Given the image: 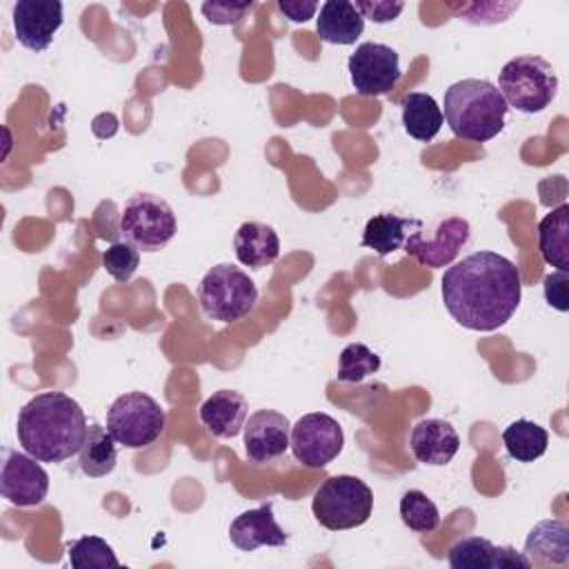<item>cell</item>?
<instances>
[{
  "mask_svg": "<svg viewBox=\"0 0 569 569\" xmlns=\"http://www.w3.org/2000/svg\"><path fill=\"white\" fill-rule=\"evenodd\" d=\"M229 538L240 551H256L258 547H282L287 542L284 529L278 525L271 505L242 511L229 527Z\"/></svg>",
  "mask_w": 569,
  "mask_h": 569,
  "instance_id": "17",
  "label": "cell"
},
{
  "mask_svg": "<svg viewBox=\"0 0 569 569\" xmlns=\"http://www.w3.org/2000/svg\"><path fill=\"white\" fill-rule=\"evenodd\" d=\"M469 236H471L469 222L465 218L451 216L438 222L433 238H425L422 231H413L411 236H407L405 251L413 256L420 264L445 267L460 253Z\"/></svg>",
  "mask_w": 569,
  "mask_h": 569,
  "instance_id": "13",
  "label": "cell"
},
{
  "mask_svg": "<svg viewBox=\"0 0 569 569\" xmlns=\"http://www.w3.org/2000/svg\"><path fill=\"white\" fill-rule=\"evenodd\" d=\"M502 445L511 458L518 462H533L538 460L549 445V433L533 420H513L502 431Z\"/></svg>",
  "mask_w": 569,
  "mask_h": 569,
  "instance_id": "25",
  "label": "cell"
},
{
  "mask_svg": "<svg viewBox=\"0 0 569 569\" xmlns=\"http://www.w3.org/2000/svg\"><path fill=\"white\" fill-rule=\"evenodd\" d=\"M198 300L207 318L231 325L253 311L258 302V287L240 267L222 262L202 276L198 284Z\"/></svg>",
  "mask_w": 569,
  "mask_h": 569,
  "instance_id": "4",
  "label": "cell"
},
{
  "mask_svg": "<svg viewBox=\"0 0 569 569\" xmlns=\"http://www.w3.org/2000/svg\"><path fill=\"white\" fill-rule=\"evenodd\" d=\"M178 231L176 213L167 200L153 193H136L127 200L120 216V233L142 251H158Z\"/></svg>",
  "mask_w": 569,
  "mask_h": 569,
  "instance_id": "8",
  "label": "cell"
},
{
  "mask_svg": "<svg viewBox=\"0 0 569 569\" xmlns=\"http://www.w3.org/2000/svg\"><path fill=\"white\" fill-rule=\"evenodd\" d=\"M82 407L62 391L33 396L18 413L16 433L22 449L40 462H62L80 451L87 436Z\"/></svg>",
  "mask_w": 569,
  "mask_h": 569,
  "instance_id": "2",
  "label": "cell"
},
{
  "mask_svg": "<svg viewBox=\"0 0 569 569\" xmlns=\"http://www.w3.org/2000/svg\"><path fill=\"white\" fill-rule=\"evenodd\" d=\"M380 369V356L362 342H351L340 351L338 358V380L340 382H362L367 376Z\"/></svg>",
  "mask_w": 569,
  "mask_h": 569,
  "instance_id": "29",
  "label": "cell"
},
{
  "mask_svg": "<svg viewBox=\"0 0 569 569\" xmlns=\"http://www.w3.org/2000/svg\"><path fill=\"white\" fill-rule=\"evenodd\" d=\"M49 491V473L27 451H7L0 471V493L16 507H38Z\"/></svg>",
  "mask_w": 569,
  "mask_h": 569,
  "instance_id": "11",
  "label": "cell"
},
{
  "mask_svg": "<svg viewBox=\"0 0 569 569\" xmlns=\"http://www.w3.org/2000/svg\"><path fill=\"white\" fill-rule=\"evenodd\" d=\"M498 91L507 107L522 113H540L558 93V76L551 62L540 56H516L500 69Z\"/></svg>",
  "mask_w": 569,
  "mask_h": 569,
  "instance_id": "5",
  "label": "cell"
},
{
  "mask_svg": "<svg viewBox=\"0 0 569 569\" xmlns=\"http://www.w3.org/2000/svg\"><path fill=\"white\" fill-rule=\"evenodd\" d=\"M102 267L113 280L129 282L140 267V249L127 240L111 242L102 253Z\"/></svg>",
  "mask_w": 569,
  "mask_h": 569,
  "instance_id": "30",
  "label": "cell"
},
{
  "mask_svg": "<svg viewBox=\"0 0 569 569\" xmlns=\"http://www.w3.org/2000/svg\"><path fill=\"white\" fill-rule=\"evenodd\" d=\"M167 422L164 409L142 391H127L118 396L107 409V431L127 449H142L153 445Z\"/></svg>",
  "mask_w": 569,
  "mask_h": 569,
  "instance_id": "7",
  "label": "cell"
},
{
  "mask_svg": "<svg viewBox=\"0 0 569 569\" xmlns=\"http://www.w3.org/2000/svg\"><path fill=\"white\" fill-rule=\"evenodd\" d=\"M409 224H413V220L396 213H378L367 220L360 244L373 249L378 256H389L405 244Z\"/></svg>",
  "mask_w": 569,
  "mask_h": 569,
  "instance_id": "26",
  "label": "cell"
},
{
  "mask_svg": "<svg viewBox=\"0 0 569 569\" xmlns=\"http://www.w3.org/2000/svg\"><path fill=\"white\" fill-rule=\"evenodd\" d=\"M311 511L318 525L329 531L360 527L373 511L371 489L356 476H331L313 493Z\"/></svg>",
  "mask_w": 569,
  "mask_h": 569,
  "instance_id": "6",
  "label": "cell"
},
{
  "mask_svg": "<svg viewBox=\"0 0 569 569\" xmlns=\"http://www.w3.org/2000/svg\"><path fill=\"white\" fill-rule=\"evenodd\" d=\"M247 411H249V405L240 391L220 389V391H213L200 405V422L216 438L229 440L242 431L247 422Z\"/></svg>",
  "mask_w": 569,
  "mask_h": 569,
  "instance_id": "18",
  "label": "cell"
},
{
  "mask_svg": "<svg viewBox=\"0 0 569 569\" xmlns=\"http://www.w3.org/2000/svg\"><path fill=\"white\" fill-rule=\"evenodd\" d=\"M531 565L569 562V527L562 520H540L527 533L525 553Z\"/></svg>",
  "mask_w": 569,
  "mask_h": 569,
  "instance_id": "20",
  "label": "cell"
},
{
  "mask_svg": "<svg viewBox=\"0 0 569 569\" xmlns=\"http://www.w3.org/2000/svg\"><path fill=\"white\" fill-rule=\"evenodd\" d=\"M400 518L405 527L418 533L436 531L440 525V511L431 498L420 489H409L400 498Z\"/></svg>",
  "mask_w": 569,
  "mask_h": 569,
  "instance_id": "28",
  "label": "cell"
},
{
  "mask_svg": "<svg viewBox=\"0 0 569 569\" xmlns=\"http://www.w3.org/2000/svg\"><path fill=\"white\" fill-rule=\"evenodd\" d=\"M244 431V456L256 462H271L289 449L291 425L287 416L273 409H260L249 416L242 427Z\"/></svg>",
  "mask_w": 569,
  "mask_h": 569,
  "instance_id": "14",
  "label": "cell"
},
{
  "mask_svg": "<svg viewBox=\"0 0 569 569\" xmlns=\"http://www.w3.org/2000/svg\"><path fill=\"white\" fill-rule=\"evenodd\" d=\"M347 69L353 89L367 98L389 93L402 76L396 49L382 42L358 44L347 60Z\"/></svg>",
  "mask_w": 569,
  "mask_h": 569,
  "instance_id": "10",
  "label": "cell"
},
{
  "mask_svg": "<svg viewBox=\"0 0 569 569\" xmlns=\"http://www.w3.org/2000/svg\"><path fill=\"white\" fill-rule=\"evenodd\" d=\"M542 293L549 307L558 311H567L569 309V273L567 271L547 273L542 280Z\"/></svg>",
  "mask_w": 569,
  "mask_h": 569,
  "instance_id": "32",
  "label": "cell"
},
{
  "mask_svg": "<svg viewBox=\"0 0 569 569\" xmlns=\"http://www.w3.org/2000/svg\"><path fill=\"white\" fill-rule=\"evenodd\" d=\"M253 2H204L202 13L211 24H238Z\"/></svg>",
  "mask_w": 569,
  "mask_h": 569,
  "instance_id": "31",
  "label": "cell"
},
{
  "mask_svg": "<svg viewBox=\"0 0 569 569\" xmlns=\"http://www.w3.org/2000/svg\"><path fill=\"white\" fill-rule=\"evenodd\" d=\"M538 249L547 264L569 269V204L551 209L538 224Z\"/></svg>",
  "mask_w": 569,
  "mask_h": 569,
  "instance_id": "22",
  "label": "cell"
},
{
  "mask_svg": "<svg viewBox=\"0 0 569 569\" xmlns=\"http://www.w3.org/2000/svg\"><path fill=\"white\" fill-rule=\"evenodd\" d=\"M345 433L336 418L329 413L316 411L298 418L291 427L289 447L293 458L307 469H322L336 460L342 451Z\"/></svg>",
  "mask_w": 569,
  "mask_h": 569,
  "instance_id": "9",
  "label": "cell"
},
{
  "mask_svg": "<svg viewBox=\"0 0 569 569\" xmlns=\"http://www.w3.org/2000/svg\"><path fill=\"white\" fill-rule=\"evenodd\" d=\"M233 249H236V258L244 267L260 269L276 262L280 253V238L271 224L249 220L238 227L233 236Z\"/></svg>",
  "mask_w": 569,
  "mask_h": 569,
  "instance_id": "19",
  "label": "cell"
},
{
  "mask_svg": "<svg viewBox=\"0 0 569 569\" xmlns=\"http://www.w3.org/2000/svg\"><path fill=\"white\" fill-rule=\"evenodd\" d=\"M413 458L429 467H442L453 460L460 449V436L451 422L440 418H425L413 425L409 436Z\"/></svg>",
  "mask_w": 569,
  "mask_h": 569,
  "instance_id": "16",
  "label": "cell"
},
{
  "mask_svg": "<svg viewBox=\"0 0 569 569\" xmlns=\"http://www.w3.org/2000/svg\"><path fill=\"white\" fill-rule=\"evenodd\" d=\"M353 7L358 9V13L362 18H369L376 24H385V22H391L400 16V11L405 9V2H391V0L367 2V0H360V2H353Z\"/></svg>",
  "mask_w": 569,
  "mask_h": 569,
  "instance_id": "33",
  "label": "cell"
},
{
  "mask_svg": "<svg viewBox=\"0 0 569 569\" xmlns=\"http://www.w3.org/2000/svg\"><path fill=\"white\" fill-rule=\"evenodd\" d=\"M442 122V109L438 107L433 96L411 91L402 98V127L411 138L429 142L438 136Z\"/></svg>",
  "mask_w": 569,
  "mask_h": 569,
  "instance_id": "23",
  "label": "cell"
},
{
  "mask_svg": "<svg viewBox=\"0 0 569 569\" xmlns=\"http://www.w3.org/2000/svg\"><path fill=\"white\" fill-rule=\"evenodd\" d=\"M316 31L329 44H353L365 31V18L349 0H327L316 18Z\"/></svg>",
  "mask_w": 569,
  "mask_h": 569,
  "instance_id": "21",
  "label": "cell"
},
{
  "mask_svg": "<svg viewBox=\"0 0 569 569\" xmlns=\"http://www.w3.org/2000/svg\"><path fill=\"white\" fill-rule=\"evenodd\" d=\"M278 9L291 20V22H307L313 18L318 2H305V0H278Z\"/></svg>",
  "mask_w": 569,
  "mask_h": 569,
  "instance_id": "34",
  "label": "cell"
},
{
  "mask_svg": "<svg viewBox=\"0 0 569 569\" xmlns=\"http://www.w3.org/2000/svg\"><path fill=\"white\" fill-rule=\"evenodd\" d=\"M113 436L98 422L87 427V436L78 451V462L84 476L89 478H102L109 476L116 469L118 462V449H116Z\"/></svg>",
  "mask_w": 569,
  "mask_h": 569,
  "instance_id": "24",
  "label": "cell"
},
{
  "mask_svg": "<svg viewBox=\"0 0 569 569\" xmlns=\"http://www.w3.org/2000/svg\"><path fill=\"white\" fill-rule=\"evenodd\" d=\"M440 293L445 309L460 327L496 331L520 305V271L502 253L473 251L445 271Z\"/></svg>",
  "mask_w": 569,
  "mask_h": 569,
  "instance_id": "1",
  "label": "cell"
},
{
  "mask_svg": "<svg viewBox=\"0 0 569 569\" xmlns=\"http://www.w3.org/2000/svg\"><path fill=\"white\" fill-rule=\"evenodd\" d=\"M445 120L467 142H487L505 129L507 102L498 87L482 78H465L445 91Z\"/></svg>",
  "mask_w": 569,
  "mask_h": 569,
  "instance_id": "3",
  "label": "cell"
},
{
  "mask_svg": "<svg viewBox=\"0 0 569 569\" xmlns=\"http://www.w3.org/2000/svg\"><path fill=\"white\" fill-rule=\"evenodd\" d=\"M447 562L453 569H529L531 562L513 547H498L487 538L467 536L451 545Z\"/></svg>",
  "mask_w": 569,
  "mask_h": 569,
  "instance_id": "15",
  "label": "cell"
},
{
  "mask_svg": "<svg viewBox=\"0 0 569 569\" xmlns=\"http://www.w3.org/2000/svg\"><path fill=\"white\" fill-rule=\"evenodd\" d=\"M16 38L29 51H44L62 27V2L58 0H18L11 9Z\"/></svg>",
  "mask_w": 569,
  "mask_h": 569,
  "instance_id": "12",
  "label": "cell"
},
{
  "mask_svg": "<svg viewBox=\"0 0 569 569\" xmlns=\"http://www.w3.org/2000/svg\"><path fill=\"white\" fill-rule=\"evenodd\" d=\"M67 556L73 569L120 567V560L116 558L113 547L100 536H82L67 542Z\"/></svg>",
  "mask_w": 569,
  "mask_h": 569,
  "instance_id": "27",
  "label": "cell"
}]
</instances>
